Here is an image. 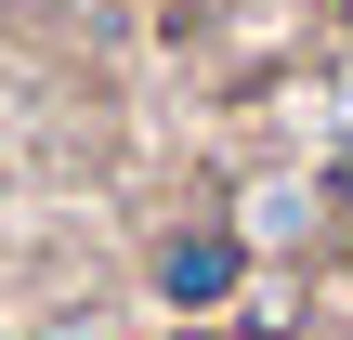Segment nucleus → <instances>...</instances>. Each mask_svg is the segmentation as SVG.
Listing matches in <instances>:
<instances>
[{"label": "nucleus", "mask_w": 353, "mask_h": 340, "mask_svg": "<svg viewBox=\"0 0 353 340\" xmlns=\"http://www.w3.org/2000/svg\"><path fill=\"white\" fill-rule=\"evenodd\" d=\"M157 288H170L183 314L223 301V288H236V236H170V249H157Z\"/></svg>", "instance_id": "obj_1"}]
</instances>
